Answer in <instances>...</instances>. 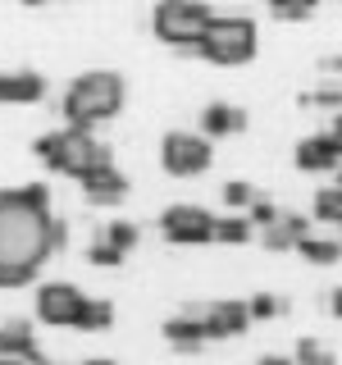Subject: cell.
<instances>
[{
	"label": "cell",
	"mask_w": 342,
	"mask_h": 365,
	"mask_svg": "<svg viewBox=\"0 0 342 365\" xmlns=\"http://www.w3.org/2000/svg\"><path fill=\"white\" fill-rule=\"evenodd\" d=\"M338 160H342V142L333 133H315V137H306L301 146H296V165L306 169V174H333L338 169Z\"/></svg>",
	"instance_id": "12"
},
{
	"label": "cell",
	"mask_w": 342,
	"mask_h": 365,
	"mask_svg": "<svg viewBox=\"0 0 342 365\" xmlns=\"http://www.w3.org/2000/svg\"><path fill=\"white\" fill-rule=\"evenodd\" d=\"M224 201L228 205H251V201H256V192H251L242 178H233V182H224Z\"/></svg>",
	"instance_id": "27"
},
{
	"label": "cell",
	"mask_w": 342,
	"mask_h": 365,
	"mask_svg": "<svg viewBox=\"0 0 342 365\" xmlns=\"http://www.w3.org/2000/svg\"><path fill=\"white\" fill-rule=\"evenodd\" d=\"M0 361H23V365H51V356L37 347V338H32V329L23 324V319H9L5 329H0Z\"/></svg>",
	"instance_id": "11"
},
{
	"label": "cell",
	"mask_w": 342,
	"mask_h": 365,
	"mask_svg": "<svg viewBox=\"0 0 342 365\" xmlns=\"http://www.w3.org/2000/svg\"><path fill=\"white\" fill-rule=\"evenodd\" d=\"M328 311H333V315L342 319V288H333V292H328Z\"/></svg>",
	"instance_id": "30"
},
{
	"label": "cell",
	"mask_w": 342,
	"mask_h": 365,
	"mask_svg": "<svg viewBox=\"0 0 342 365\" xmlns=\"http://www.w3.org/2000/svg\"><path fill=\"white\" fill-rule=\"evenodd\" d=\"M338 242H342V237H338Z\"/></svg>",
	"instance_id": "35"
},
{
	"label": "cell",
	"mask_w": 342,
	"mask_h": 365,
	"mask_svg": "<svg viewBox=\"0 0 342 365\" xmlns=\"http://www.w3.org/2000/svg\"><path fill=\"white\" fill-rule=\"evenodd\" d=\"M319 0H269V14L274 19H311Z\"/></svg>",
	"instance_id": "23"
},
{
	"label": "cell",
	"mask_w": 342,
	"mask_h": 365,
	"mask_svg": "<svg viewBox=\"0 0 342 365\" xmlns=\"http://www.w3.org/2000/svg\"><path fill=\"white\" fill-rule=\"evenodd\" d=\"M0 365H23V361H0Z\"/></svg>",
	"instance_id": "34"
},
{
	"label": "cell",
	"mask_w": 342,
	"mask_h": 365,
	"mask_svg": "<svg viewBox=\"0 0 342 365\" xmlns=\"http://www.w3.org/2000/svg\"><path fill=\"white\" fill-rule=\"evenodd\" d=\"M87 292H78L73 283H41L37 288V315L46 324H78Z\"/></svg>",
	"instance_id": "8"
},
{
	"label": "cell",
	"mask_w": 342,
	"mask_h": 365,
	"mask_svg": "<svg viewBox=\"0 0 342 365\" xmlns=\"http://www.w3.org/2000/svg\"><path fill=\"white\" fill-rule=\"evenodd\" d=\"M23 5H46V0H23Z\"/></svg>",
	"instance_id": "33"
},
{
	"label": "cell",
	"mask_w": 342,
	"mask_h": 365,
	"mask_svg": "<svg viewBox=\"0 0 342 365\" xmlns=\"http://www.w3.org/2000/svg\"><path fill=\"white\" fill-rule=\"evenodd\" d=\"M301 101H315V106H333V110H342V91L328 83V87H319V91H306Z\"/></svg>",
	"instance_id": "28"
},
{
	"label": "cell",
	"mask_w": 342,
	"mask_h": 365,
	"mask_svg": "<svg viewBox=\"0 0 342 365\" xmlns=\"http://www.w3.org/2000/svg\"><path fill=\"white\" fill-rule=\"evenodd\" d=\"M46 78L32 73V68H14V73H0V101L9 106H28V101H41Z\"/></svg>",
	"instance_id": "15"
},
{
	"label": "cell",
	"mask_w": 342,
	"mask_h": 365,
	"mask_svg": "<svg viewBox=\"0 0 342 365\" xmlns=\"http://www.w3.org/2000/svg\"><path fill=\"white\" fill-rule=\"evenodd\" d=\"M87 260H91V265H100V269H105V265L114 269V265H123V251H114L105 237L96 233V237H91V247H87Z\"/></svg>",
	"instance_id": "24"
},
{
	"label": "cell",
	"mask_w": 342,
	"mask_h": 365,
	"mask_svg": "<svg viewBox=\"0 0 342 365\" xmlns=\"http://www.w3.org/2000/svg\"><path fill=\"white\" fill-rule=\"evenodd\" d=\"M60 242H64V224L55 220L51 192L41 182L0 192V288L32 283Z\"/></svg>",
	"instance_id": "1"
},
{
	"label": "cell",
	"mask_w": 342,
	"mask_h": 365,
	"mask_svg": "<svg viewBox=\"0 0 342 365\" xmlns=\"http://www.w3.org/2000/svg\"><path fill=\"white\" fill-rule=\"evenodd\" d=\"M160 233L178 247H197V242H214V215L197 201H174L160 215Z\"/></svg>",
	"instance_id": "7"
},
{
	"label": "cell",
	"mask_w": 342,
	"mask_h": 365,
	"mask_svg": "<svg viewBox=\"0 0 342 365\" xmlns=\"http://www.w3.org/2000/svg\"><path fill=\"white\" fill-rule=\"evenodd\" d=\"M260 46V32L247 14H214L205 37L197 41V55H205L210 64H247Z\"/></svg>",
	"instance_id": "4"
},
{
	"label": "cell",
	"mask_w": 342,
	"mask_h": 365,
	"mask_svg": "<svg viewBox=\"0 0 342 365\" xmlns=\"http://www.w3.org/2000/svg\"><path fill=\"white\" fill-rule=\"evenodd\" d=\"M123 101H128L123 73H114V68H87L64 91V119L73 128H96V123H105L123 110Z\"/></svg>",
	"instance_id": "2"
},
{
	"label": "cell",
	"mask_w": 342,
	"mask_h": 365,
	"mask_svg": "<svg viewBox=\"0 0 342 365\" xmlns=\"http://www.w3.org/2000/svg\"><path fill=\"white\" fill-rule=\"evenodd\" d=\"M96 233L105 237L114 251H123V256H128V251L137 247V228H133V224H123V220H110L105 228H96Z\"/></svg>",
	"instance_id": "20"
},
{
	"label": "cell",
	"mask_w": 342,
	"mask_h": 365,
	"mask_svg": "<svg viewBox=\"0 0 342 365\" xmlns=\"http://www.w3.org/2000/svg\"><path fill=\"white\" fill-rule=\"evenodd\" d=\"M247 220L265 228V224H274V220H279V205H274V201H265V197H256V201H251V215H247Z\"/></svg>",
	"instance_id": "25"
},
{
	"label": "cell",
	"mask_w": 342,
	"mask_h": 365,
	"mask_svg": "<svg viewBox=\"0 0 342 365\" xmlns=\"http://www.w3.org/2000/svg\"><path fill=\"white\" fill-rule=\"evenodd\" d=\"M324 68H342V55H333V60H324Z\"/></svg>",
	"instance_id": "32"
},
{
	"label": "cell",
	"mask_w": 342,
	"mask_h": 365,
	"mask_svg": "<svg viewBox=\"0 0 342 365\" xmlns=\"http://www.w3.org/2000/svg\"><path fill=\"white\" fill-rule=\"evenodd\" d=\"M197 315H201L205 342H214V338H237V334H247V324H251L247 302H210V306H197Z\"/></svg>",
	"instance_id": "9"
},
{
	"label": "cell",
	"mask_w": 342,
	"mask_h": 365,
	"mask_svg": "<svg viewBox=\"0 0 342 365\" xmlns=\"http://www.w3.org/2000/svg\"><path fill=\"white\" fill-rule=\"evenodd\" d=\"M306 233H311V220H301V215H279L274 224H265L260 242H265L269 251H288V247H296V242H301Z\"/></svg>",
	"instance_id": "16"
},
{
	"label": "cell",
	"mask_w": 342,
	"mask_h": 365,
	"mask_svg": "<svg viewBox=\"0 0 342 365\" xmlns=\"http://www.w3.org/2000/svg\"><path fill=\"white\" fill-rule=\"evenodd\" d=\"M214 237L219 242H247L251 237V220H242V215H224V220H214Z\"/></svg>",
	"instance_id": "21"
},
{
	"label": "cell",
	"mask_w": 342,
	"mask_h": 365,
	"mask_svg": "<svg viewBox=\"0 0 342 365\" xmlns=\"http://www.w3.org/2000/svg\"><path fill=\"white\" fill-rule=\"evenodd\" d=\"M256 365H296L292 356H279V351H269V356H260Z\"/></svg>",
	"instance_id": "29"
},
{
	"label": "cell",
	"mask_w": 342,
	"mask_h": 365,
	"mask_svg": "<svg viewBox=\"0 0 342 365\" xmlns=\"http://www.w3.org/2000/svg\"><path fill=\"white\" fill-rule=\"evenodd\" d=\"M247 128V114L237 106H228V101H210V106L201 110V137H228V133H242Z\"/></svg>",
	"instance_id": "13"
},
{
	"label": "cell",
	"mask_w": 342,
	"mask_h": 365,
	"mask_svg": "<svg viewBox=\"0 0 342 365\" xmlns=\"http://www.w3.org/2000/svg\"><path fill=\"white\" fill-rule=\"evenodd\" d=\"M210 155H214V146H210V137H201V133H165V142H160V165L169 169L174 178H192V174H205L210 169Z\"/></svg>",
	"instance_id": "6"
},
{
	"label": "cell",
	"mask_w": 342,
	"mask_h": 365,
	"mask_svg": "<svg viewBox=\"0 0 342 365\" xmlns=\"http://www.w3.org/2000/svg\"><path fill=\"white\" fill-rule=\"evenodd\" d=\"M165 342H169V347H178V351H201V347H205L201 315H197V311L169 315V319H165Z\"/></svg>",
	"instance_id": "14"
},
{
	"label": "cell",
	"mask_w": 342,
	"mask_h": 365,
	"mask_svg": "<svg viewBox=\"0 0 342 365\" xmlns=\"http://www.w3.org/2000/svg\"><path fill=\"white\" fill-rule=\"evenodd\" d=\"M210 5L205 0H160L155 14H151V28L155 37L165 46H174V51H197V41L205 37V28H210Z\"/></svg>",
	"instance_id": "5"
},
{
	"label": "cell",
	"mask_w": 342,
	"mask_h": 365,
	"mask_svg": "<svg viewBox=\"0 0 342 365\" xmlns=\"http://www.w3.org/2000/svg\"><path fill=\"white\" fill-rule=\"evenodd\" d=\"M247 315H251V319H265V315H279V302H274L269 292H256V297H251V302H247Z\"/></svg>",
	"instance_id": "26"
},
{
	"label": "cell",
	"mask_w": 342,
	"mask_h": 365,
	"mask_svg": "<svg viewBox=\"0 0 342 365\" xmlns=\"http://www.w3.org/2000/svg\"><path fill=\"white\" fill-rule=\"evenodd\" d=\"M296 251H301L311 265H338V260H342V242H338V237H315V233H306L301 242H296Z\"/></svg>",
	"instance_id": "17"
},
{
	"label": "cell",
	"mask_w": 342,
	"mask_h": 365,
	"mask_svg": "<svg viewBox=\"0 0 342 365\" xmlns=\"http://www.w3.org/2000/svg\"><path fill=\"white\" fill-rule=\"evenodd\" d=\"M315 220H328V224H342V187H319L315 192Z\"/></svg>",
	"instance_id": "19"
},
{
	"label": "cell",
	"mask_w": 342,
	"mask_h": 365,
	"mask_svg": "<svg viewBox=\"0 0 342 365\" xmlns=\"http://www.w3.org/2000/svg\"><path fill=\"white\" fill-rule=\"evenodd\" d=\"M78 182H83V197L91 205H114V201L128 197V178H123V169L114 165V160L100 165V169H91V174H83Z\"/></svg>",
	"instance_id": "10"
},
{
	"label": "cell",
	"mask_w": 342,
	"mask_h": 365,
	"mask_svg": "<svg viewBox=\"0 0 342 365\" xmlns=\"http://www.w3.org/2000/svg\"><path fill=\"white\" fill-rule=\"evenodd\" d=\"M83 365H119V361H110V356H91V361H83Z\"/></svg>",
	"instance_id": "31"
},
{
	"label": "cell",
	"mask_w": 342,
	"mask_h": 365,
	"mask_svg": "<svg viewBox=\"0 0 342 365\" xmlns=\"http://www.w3.org/2000/svg\"><path fill=\"white\" fill-rule=\"evenodd\" d=\"M110 324H114V306H110V302H100V297H87L83 311H78V324H73V329L100 334V329H110Z\"/></svg>",
	"instance_id": "18"
},
{
	"label": "cell",
	"mask_w": 342,
	"mask_h": 365,
	"mask_svg": "<svg viewBox=\"0 0 342 365\" xmlns=\"http://www.w3.org/2000/svg\"><path fill=\"white\" fill-rule=\"evenodd\" d=\"M296 365H338V356L324 347V342H315V338H301L296 342V356H292Z\"/></svg>",
	"instance_id": "22"
},
{
	"label": "cell",
	"mask_w": 342,
	"mask_h": 365,
	"mask_svg": "<svg viewBox=\"0 0 342 365\" xmlns=\"http://www.w3.org/2000/svg\"><path fill=\"white\" fill-rule=\"evenodd\" d=\"M32 151H37L55 174H68V178H83L91 169L110 165V146H100L91 128H73V123H64V128H55V133H41L37 142H32Z\"/></svg>",
	"instance_id": "3"
}]
</instances>
